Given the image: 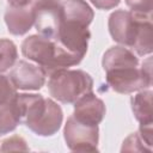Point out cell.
Wrapping results in <instances>:
<instances>
[{
    "label": "cell",
    "mask_w": 153,
    "mask_h": 153,
    "mask_svg": "<svg viewBox=\"0 0 153 153\" xmlns=\"http://www.w3.org/2000/svg\"><path fill=\"white\" fill-rule=\"evenodd\" d=\"M106 84L121 94H129L152 86V60L148 57L140 66L133 50L123 45L109 48L102 59Z\"/></svg>",
    "instance_id": "cell-1"
},
{
    "label": "cell",
    "mask_w": 153,
    "mask_h": 153,
    "mask_svg": "<svg viewBox=\"0 0 153 153\" xmlns=\"http://www.w3.org/2000/svg\"><path fill=\"white\" fill-rule=\"evenodd\" d=\"M91 4L98 8V10H112L116 6H118V4L121 2V0H90Z\"/></svg>",
    "instance_id": "cell-19"
},
{
    "label": "cell",
    "mask_w": 153,
    "mask_h": 153,
    "mask_svg": "<svg viewBox=\"0 0 153 153\" xmlns=\"http://www.w3.org/2000/svg\"><path fill=\"white\" fill-rule=\"evenodd\" d=\"M7 30L14 36H23L31 30L35 24L33 7L30 6H12L8 5L4 16Z\"/></svg>",
    "instance_id": "cell-11"
},
{
    "label": "cell",
    "mask_w": 153,
    "mask_h": 153,
    "mask_svg": "<svg viewBox=\"0 0 153 153\" xmlns=\"http://www.w3.org/2000/svg\"><path fill=\"white\" fill-rule=\"evenodd\" d=\"M121 151L122 152H147V153H151L152 147L145 142V140L140 136V134L137 131V133H133L126 137V140L123 141Z\"/></svg>",
    "instance_id": "cell-15"
},
{
    "label": "cell",
    "mask_w": 153,
    "mask_h": 153,
    "mask_svg": "<svg viewBox=\"0 0 153 153\" xmlns=\"http://www.w3.org/2000/svg\"><path fill=\"white\" fill-rule=\"evenodd\" d=\"M35 14V27L39 35L55 38L61 20L62 7L59 0H37L32 4Z\"/></svg>",
    "instance_id": "cell-8"
},
{
    "label": "cell",
    "mask_w": 153,
    "mask_h": 153,
    "mask_svg": "<svg viewBox=\"0 0 153 153\" xmlns=\"http://www.w3.org/2000/svg\"><path fill=\"white\" fill-rule=\"evenodd\" d=\"M17 94V88L11 82L8 75L0 73V105L13 100Z\"/></svg>",
    "instance_id": "cell-16"
},
{
    "label": "cell",
    "mask_w": 153,
    "mask_h": 153,
    "mask_svg": "<svg viewBox=\"0 0 153 153\" xmlns=\"http://www.w3.org/2000/svg\"><path fill=\"white\" fill-rule=\"evenodd\" d=\"M20 120L38 136H53L61 128L63 112L61 106L51 98L37 93H18Z\"/></svg>",
    "instance_id": "cell-3"
},
{
    "label": "cell",
    "mask_w": 153,
    "mask_h": 153,
    "mask_svg": "<svg viewBox=\"0 0 153 153\" xmlns=\"http://www.w3.org/2000/svg\"><path fill=\"white\" fill-rule=\"evenodd\" d=\"M90 38L91 32L87 24L62 17L59 31L54 39L67 51L84 59L87 53Z\"/></svg>",
    "instance_id": "cell-6"
},
{
    "label": "cell",
    "mask_w": 153,
    "mask_h": 153,
    "mask_svg": "<svg viewBox=\"0 0 153 153\" xmlns=\"http://www.w3.org/2000/svg\"><path fill=\"white\" fill-rule=\"evenodd\" d=\"M22 54L31 62L42 67L47 76L62 68L79 65L82 59L63 49L55 39L39 33L26 37L22 43Z\"/></svg>",
    "instance_id": "cell-4"
},
{
    "label": "cell",
    "mask_w": 153,
    "mask_h": 153,
    "mask_svg": "<svg viewBox=\"0 0 153 153\" xmlns=\"http://www.w3.org/2000/svg\"><path fill=\"white\" fill-rule=\"evenodd\" d=\"M7 2L8 5H12V6H30L35 1L33 0H7Z\"/></svg>",
    "instance_id": "cell-20"
},
{
    "label": "cell",
    "mask_w": 153,
    "mask_h": 153,
    "mask_svg": "<svg viewBox=\"0 0 153 153\" xmlns=\"http://www.w3.org/2000/svg\"><path fill=\"white\" fill-rule=\"evenodd\" d=\"M22 123L19 106L17 103V97L0 105V135H6L13 131Z\"/></svg>",
    "instance_id": "cell-13"
},
{
    "label": "cell",
    "mask_w": 153,
    "mask_h": 153,
    "mask_svg": "<svg viewBox=\"0 0 153 153\" xmlns=\"http://www.w3.org/2000/svg\"><path fill=\"white\" fill-rule=\"evenodd\" d=\"M45 72L38 65L19 60L10 71L8 78L17 90L38 91L45 84Z\"/></svg>",
    "instance_id": "cell-9"
},
{
    "label": "cell",
    "mask_w": 153,
    "mask_h": 153,
    "mask_svg": "<svg viewBox=\"0 0 153 153\" xmlns=\"http://www.w3.org/2000/svg\"><path fill=\"white\" fill-rule=\"evenodd\" d=\"M126 4L134 13H139L143 16L152 14L153 0H126Z\"/></svg>",
    "instance_id": "cell-18"
},
{
    "label": "cell",
    "mask_w": 153,
    "mask_h": 153,
    "mask_svg": "<svg viewBox=\"0 0 153 153\" xmlns=\"http://www.w3.org/2000/svg\"><path fill=\"white\" fill-rule=\"evenodd\" d=\"M1 152H8V151H29V147L26 145V141L24 140V137L19 136V135H13L6 140L2 141L1 147H0Z\"/></svg>",
    "instance_id": "cell-17"
},
{
    "label": "cell",
    "mask_w": 153,
    "mask_h": 153,
    "mask_svg": "<svg viewBox=\"0 0 153 153\" xmlns=\"http://www.w3.org/2000/svg\"><path fill=\"white\" fill-rule=\"evenodd\" d=\"M93 88L92 76L82 69L62 68L53 72L48 79V91L57 102L73 104Z\"/></svg>",
    "instance_id": "cell-5"
},
{
    "label": "cell",
    "mask_w": 153,
    "mask_h": 153,
    "mask_svg": "<svg viewBox=\"0 0 153 153\" xmlns=\"http://www.w3.org/2000/svg\"><path fill=\"white\" fill-rule=\"evenodd\" d=\"M63 137L67 147L74 152H94L98 151L99 128L79 122L69 116L63 128Z\"/></svg>",
    "instance_id": "cell-7"
},
{
    "label": "cell",
    "mask_w": 153,
    "mask_h": 153,
    "mask_svg": "<svg viewBox=\"0 0 153 153\" xmlns=\"http://www.w3.org/2000/svg\"><path fill=\"white\" fill-rule=\"evenodd\" d=\"M17 59L18 50L14 42L7 38H0V73L12 68Z\"/></svg>",
    "instance_id": "cell-14"
},
{
    "label": "cell",
    "mask_w": 153,
    "mask_h": 153,
    "mask_svg": "<svg viewBox=\"0 0 153 153\" xmlns=\"http://www.w3.org/2000/svg\"><path fill=\"white\" fill-rule=\"evenodd\" d=\"M152 96L153 92L151 88L137 91L135 96L130 98L131 111L134 114L135 120L139 124H152Z\"/></svg>",
    "instance_id": "cell-12"
},
{
    "label": "cell",
    "mask_w": 153,
    "mask_h": 153,
    "mask_svg": "<svg viewBox=\"0 0 153 153\" xmlns=\"http://www.w3.org/2000/svg\"><path fill=\"white\" fill-rule=\"evenodd\" d=\"M73 117L81 123L90 126H98L106 112L104 102L98 98L92 91L85 93L74 103Z\"/></svg>",
    "instance_id": "cell-10"
},
{
    "label": "cell",
    "mask_w": 153,
    "mask_h": 153,
    "mask_svg": "<svg viewBox=\"0 0 153 153\" xmlns=\"http://www.w3.org/2000/svg\"><path fill=\"white\" fill-rule=\"evenodd\" d=\"M110 36L117 43L129 48L136 55H149L153 50L152 16H143L131 11L117 10L108 20Z\"/></svg>",
    "instance_id": "cell-2"
}]
</instances>
